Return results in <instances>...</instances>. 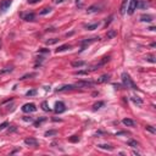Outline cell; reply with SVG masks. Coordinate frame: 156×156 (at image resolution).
Returning a JSON list of instances; mask_svg holds the SVG:
<instances>
[{
    "instance_id": "cell-1",
    "label": "cell",
    "mask_w": 156,
    "mask_h": 156,
    "mask_svg": "<svg viewBox=\"0 0 156 156\" xmlns=\"http://www.w3.org/2000/svg\"><path fill=\"white\" fill-rule=\"evenodd\" d=\"M122 82H123V85H124L126 88L138 89V87L135 85V83L132 80V78L129 77V75H128V73H126V72H123V73H122Z\"/></svg>"
},
{
    "instance_id": "cell-2",
    "label": "cell",
    "mask_w": 156,
    "mask_h": 156,
    "mask_svg": "<svg viewBox=\"0 0 156 156\" xmlns=\"http://www.w3.org/2000/svg\"><path fill=\"white\" fill-rule=\"evenodd\" d=\"M138 4H139V0H129V5H128L127 12H128L129 15H133L134 11H135L137 7H138Z\"/></svg>"
},
{
    "instance_id": "cell-3",
    "label": "cell",
    "mask_w": 156,
    "mask_h": 156,
    "mask_svg": "<svg viewBox=\"0 0 156 156\" xmlns=\"http://www.w3.org/2000/svg\"><path fill=\"white\" fill-rule=\"evenodd\" d=\"M22 111L24 113H28V112H35L37 111V106L32 104V102H29V104H24L22 106Z\"/></svg>"
},
{
    "instance_id": "cell-4",
    "label": "cell",
    "mask_w": 156,
    "mask_h": 156,
    "mask_svg": "<svg viewBox=\"0 0 156 156\" xmlns=\"http://www.w3.org/2000/svg\"><path fill=\"white\" fill-rule=\"evenodd\" d=\"M66 111V106L62 101H57L55 104V112L56 113H62Z\"/></svg>"
},
{
    "instance_id": "cell-5",
    "label": "cell",
    "mask_w": 156,
    "mask_h": 156,
    "mask_svg": "<svg viewBox=\"0 0 156 156\" xmlns=\"http://www.w3.org/2000/svg\"><path fill=\"white\" fill-rule=\"evenodd\" d=\"M96 40H100V38L98 37V38H90V39H83V40L80 42V44H82V49H80V51H83V50L85 49V45H89L90 43H94V42H96Z\"/></svg>"
},
{
    "instance_id": "cell-6",
    "label": "cell",
    "mask_w": 156,
    "mask_h": 156,
    "mask_svg": "<svg viewBox=\"0 0 156 156\" xmlns=\"http://www.w3.org/2000/svg\"><path fill=\"white\" fill-rule=\"evenodd\" d=\"M11 6V0H2V2L0 4V10L1 12L7 11V9Z\"/></svg>"
},
{
    "instance_id": "cell-7",
    "label": "cell",
    "mask_w": 156,
    "mask_h": 156,
    "mask_svg": "<svg viewBox=\"0 0 156 156\" xmlns=\"http://www.w3.org/2000/svg\"><path fill=\"white\" fill-rule=\"evenodd\" d=\"M21 17H22L24 21H33L35 18V15L33 12H28V13H21Z\"/></svg>"
},
{
    "instance_id": "cell-8",
    "label": "cell",
    "mask_w": 156,
    "mask_h": 156,
    "mask_svg": "<svg viewBox=\"0 0 156 156\" xmlns=\"http://www.w3.org/2000/svg\"><path fill=\"white\" fill-rule=\"evenodd\" d=\"M24 144L29 145V146H38V140L34 138H27V139H24Z\"/></svg>"
},
{
    "instance_id": "cell-9",
    "label": "cell",
    "mask_w": 156,
    "mask_h": 156,
    "mask_svg": "<svg viewBox=\"0 0 156 156\" xmlns=\"http://www.w3.org/2000/svg\"><path fill=\"white\" fill-rule=\"evenodd\" d=\"M94 85V82H90V80H80L76 84V87H91Z\"/></svg>"
},
{
    "instance_id": "cell-10",
    "label": "cell",
    "mask_w": 156,
    "mask_h": 156,
    "mask_svg": "<svg viewBox=\"0 0 156 156\" xmlns=\"http://www.w3.org/2000/svg\"><path fill=\"white\" fill-rule=\"evenodd\" d=\"M127 2H128V0H122L121 9H120V13H121V15H124L126 11H127Z\"/></svg>"
},
{
    "instance_id": "cell-11",
    "label": "cell",
    "mask_w": 156,
    "mask_h": 156,
    "mask_svg": "<svg viewBox=\"0 0 156 156\" xmlns=\"http://www.w3.org/2000/svg\"><path fill=\"white\" fill-rule=\"evenodd\" d=\"M75 87H76V85H62L61 88H57L56 91H67V90H72V89H75Z\"/></svg>"
},
{
    "instance_id": "cell-12",
    "label": "cell",
    "mask_w": 156,
    "mask_h": 156,
    "mask_svg": "<svg viewBox=\"0 0 156 156\" xmlns=\"http://www.w3.org/2000/svg\"><path fill=\"white\" fill-rule=\"evenodd\" d=\"M122 122H123V124L127 126V127H134V124H135V122H134L133 120H131V118H124Z\"/></svg>"
},
{
    "instance_id": "cell-13",
    "label": "cell",
    "mask_w": 156,
    "mask_h": 156,
    "mask_svg": "<svg viewBox=\"0 0 156 156\" xmlns=\"http://www.w3.org/2000/svg\"><path fill=\"white\" fill-rule=\"evenodd\" d=\"M99 9H100V6H99V5H93V6H90V7H88V10H87V12H88V13H93V12L99 11Z\"/></svg>"
},
{
    "instance_id": "cell-14",
    "label": "cell",
    "mask_w": 156,
    "mask_h": 156,
    "mask_svg": "<svg viewBox=\"0 0 156 156\" xmlns=\"http://www.w3.org/2000/svg\"><path fill=\"white\" fill-rule=\"evenodd\" d=\"M110 79V75H102L99 79H98V83H105V82H109Z\"/></svg>"
},
{
    "instance_id": "cell-15",
    "label": "cell",
    "mask_w": 156,
    "mask_h": 156,
    "mask_svg": "<svg viewBox=\"0 0 156 156\" xmlns=\"http://www.w3.org/2000/svg\"><path fill=\"white\" fill-rule=\"evenodd\" d=\"M67 49H71V45L70 44H65V45H61L56 49V53H61V51H65Z\"/></svg>"
},
{
    "instance_id": "cell-16",
    "label": "cell",
    "mask_w": 156,
    "mask_h": 156,
    "mask_svg": "<svg viewBox=\"0 0 156 156\" xmlns=\"http://www.w3.org/2000/svg\"><path fill=\"white\" fill-rule=\"evenodd\" d=\"M140 20H142L143 22H151V21H153V16H150V15H143V16L140 17Z\"/></svg>"
},
{
    "instance_id": "cell-17",
    "label": "cell",
    "mask_w": 156,
    "mask_h": 156,
    "mask_svg": "<svg viewBox=\"0 0 156 156\" xmlns=\"http://www.w3.org/2000/svg\"><path fill=\"white\" fill-rule=\"evenodd\" d=\"M98 148L104 149V150H109V151H112V150H113V148H112L111 145H107V144H99L98 145Z\"/></svg>"
},
{
    "instance_id": "cell-18",
    "label": "cell",
    "mask_w": 156,
    "mask_h": 156,
    "mask_svg": "<svg viewBox=\"0 0 156 156\" xmlns=\"http://www.w3.org/2000/svg\"><path fill=\"white\" fill-rule=\"evenodd\" d=\"M98 27H99V22L93 23V24H87V26H85V28H87L88 31H94V29H96Z\"/></svg>"
},
{
    "instance_id": "cell-19",
    "label": "cell",
    "mask_w": 156,
    "mask_h": 156,
    "mask_svg": "<svg viewBox=\"0 0 156 156\" xmlns=\"http://www.w3.org/2000/svg\"><path fill=\"white\" fill-rule=\"evenodd\" d=\"M104 105H105L104 101H98V102H95V104L93 105V109H94V110H99V109H101Z\"/></svg>"
},
{
    "instance_id": "cell-20",
    "label": "cell",
    "mask_w": 156,
    "mask_h": 156,
    "mask_svg": "<svg viewBox=\"0 0 156 156\" xmlns=\"http://www.w3.org/2000/svg\"><path fill=\"white\" fill-rule=\"evenodd\" d=\"M117 35V32L115 31V29H110L109 32H107V39H112V38H115Z\"/></svg>"
},
{
    "instance_id": "cell-21",
    "label": "cell",
    "mask_w": 156,
    "mask_h": 156,
    "mask_svg": "<svg viewBox=\"0 0 156 156\" xmlns=\"http://www.w3.org/2000/svg\"><path fill=\"white\" fill-rule=\"evenodd\" d=\"M85 65V62L84 61H73L72 62V67H82Z\"/></svg>"
},
{
    "instance_id": "cell-22",
    "label": "cell",
    "mask_w": 156,
    "mask_h": 156,
    "mask_svg": "<svg viewBox=\"0 0 156 156\" xmlns=\"http://www.w3.org/2000/svg\"><path fill=\"white\" fill-rule=\"evenodd\" d=\"M46 121V117H40L39 120H37L35 122H34V127H38V126H40L43 122H45Z\"/></svg>"
},
{
    "instance_id": "cell-23",
    "label": "cell",
    "mask_w": 156,
    "mask_h": 156,
    "mask_svg": "<svg viewBox=\"0 0 156 156\" xmlns=\"http://www.w3.org/2000/svg\"><path fill=\"white\" fill-rule=\"evenodd\" d=\"M131 99H132V101H133L134 104H137V105H139V106L143 104V100H142V99H139V98H137V96H132Z\"/></svg>"
},
{
    "instance_id": "cell-24",
    "label": "cell",
    "mask_w": 156,
    "mask_h": 156,
    "mask_svg": "<svg viewBox=\"0 0 156 156\" xmlns=\"http://www.w3.org/2000/svg\"><path fill=\"white\" fill-rule=\"evenodd\" d=\"M68 140H70L71 143H78V142H79V137H78V135H72V137L68 138Z\"/></svg>"
},
{
    "instance_id": "cell-25",
    "label": "cell",
    "mask_w": 156,
    "mask_h": 156,
    "mask_svg": "<svg viewBox=\"0 0 156 156\" xmlns=\"http://www.w3.org/2000/svg\"><path fill=\"white\" fill-rule=\"evenodd\" d=\"M57 42H59V39H57V38H53V39H49V40H46V44H48V45L56 44Z\"/></svg>"
},
{
    "instance_id": "cell-26",
    "label": "cell",
    "mask_w": 156,
    "mask_h": 156,
    "mask_svg": "<svg viewBox=\"0 0 156 156\" xmlns=\"http://www.w3.org/2000/svg\"><path fill=\"white\" fill-rule=\"evenodd\" d=\"M148 61H150V62H153V64H155L156 60H155V56L154 55H146V57H145Z\"/></svg>"
},
{
    "instance_id": "cell-27",
    "label": "cell",
    "mask_w": 156,
    "mask_h": 156,
    "mask_svg": "<svg viewBox=\"0 0 156 156\" xmlns=\"http://www.w3.org/2000/svg\"><path fill=\"white\" fill-rule=\"evenodd\" d=\"M56 134H57V131H48V132H45V137H51Z\"/></svg>"
},
{
    "instance_id": "cell-28",
    "label": "cell",
    "mask_w": 156,
    "mask_h": 156,
    "mask_svg": "<svg viewBox=\"0 0 156 156\" xmlns=\"http://www.w3.org/2000/svg\"><path fill=\"white\" fill-rule=\"evenodd\" d=\"M145 128H146V131H149L150 133H153V134H155V133H156V129L154 128V127H153V126H146Z\"/></svg>"
},
{
    "instance_id": "cell-29",
    "label": "cell",
    "mask_w": 156,
    "mask_h": 156,
    "mask_svg": "<svg viewBox=\"0 0 156 156\" xmlns=\"http://www.w3.org/2000/svg\"><path fill=\"white\" fill-rule=\"evenodd\" d=\"M42 107H43V110H44V111H50V109H49V106H48V102H46V101H43V102H42Z\"/></svg>"
},
{
    "instance_id": "cell-30",
    "label": "cell",
    "mask_w": 156,
    "mask_h": 156,
    "mask_svg": "<svg viewBox=\"0 0 156 156\" xmlns=\"http://www.w3.org/2000/svg\"><path fill=\"white\" fill-rule=\"evenodd\" d=\"M128 145L132 146V148H137V146H138V143H137L135 140H128Z\"/></svg>"
},
{
    "instance_id": "cell-31",
    "label": "cell",
    "mask_w": 156,
    "mask_h": 156,
    "mask_svg": "<svg viewBox=\"0 0 156 156\" xmlns=\"http://www.w3.org/2000/svg\"><path fill=\"white\" fill-rule=\"evenodd\" d=\"M35 94H37V90H35V89L29 90V91H27V93H26V95H27V96H32V95H35Z\"/></svg>"
},
{
    "instance_id": "cell-32",
    "label": "cell",
    "mask_w": 156,
    "mask_h": 156,
    "mask_svg": "<svg viewBox=\"0 0 156 156\" xmlns=\"http://www.w3.org/2000/svg\"><path fill=\"white\" fill-rule=\"evenodd\" d=\"M50 10H51V9H49V7H45V9H43V10L40 11V15H46L48 12H50Z\"/></svg>"
},
{
    "instance_id": "cell-33",
    "label": "cell",
    "mask_w": 156,
    "mask_h": 156,
    "mask_svg": "<svg viewBox=\"0 0 156 156\" xmlns=\"http://www.w3.org/2000/svg\"><path fill=\"white\" fill-rule=\"evenodd\" d=\"M7 126H9V123H7V122H4V123H1V124H0V131H2V129H5V128H6Z\"/></svg>"
},
{
    "instance_id": "cell-34",
    "label": "cell",
    "mask_w": 156,
    "mask_h": 156,
    "mask_svg": "<svg viewBox=\"0 0 156 156\" xmlns=\"http://www.w3.org/2000/svg\"><path fill=\"white\" fill-rule=\"evenodd\" d=\"M138 6H139L140 9H145V7L148 6V4H146V2H140V4H138Z\"/></svg>"
},
{
    "instance_id": "cell-35",
    "label": "cell",
    "mask_w": 156,
    "mask_h": 156,
    "mask_svg": "<svg viewBox=\"0 0 156 156\" xmlns=\"http://www.w3.org/2000/svg\"><path fill=\"white\" fill-rule=\"evenodd\" d=\"M23 121H26V122H33V118L32 117H23Z\"/></svg>"
},
{
    "instance_id": "cell-36",
    "label": "cell",
    "mask_w": 156,
    "mask_h": 156,
    "mask_svg": "<svg viewBox=\"0 0 156 156\" xmlns=\"http://www.w3.org/2000/svg\"><path fill=\"white\" fill-rule=\"evenodd\" d=\"M34 76H35L34 73H32V75H26V76H23L21 79H26V78H28V77H34Z\"/></svg>"
},
{
    "instance_id": "cell-37",
    "label": "cell",
    "mask_w": 156,
    "mask_h": 156,
    "mask_svg": "<svg viewBox=\"0 0 156 156\" xmlns=\"http://www.w3.org/2000/svg\"><path fill=\"white\" fill-rule=\"evenodd\" d=\"M39 53H49V49H40Z\"/></svg>"
},
{
    "instance_id": "cell-38",
    "label": "cell",
    "mask_w": 156,
    "mask_h": 156,
    "mask_svg": "<svg viewBox=\"0 0 156 156\" xmlns=\"http://www.w3.org/2000/svg\"><path fill=\"white\" fill-rule=\"evenodd\" d=\"M39 0H28V2L29 4H35V2H38Z\"/></svg>"
}]
</instances>
